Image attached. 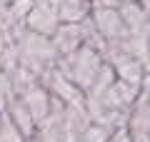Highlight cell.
I'll list each match as a JSON object with an SVG mask.
<instances>
[{
	"instance_id": "obj_5",
	"label": "cell",
	"mask_w": 150,
	"mask_h": 142,
	"mask_svg": "<svg viewBox=\"0 0 150 142\" xmlns=\"http://www.w3.org/2000/svg\"><path fill=\"white\" fill-rule=\"evenodd\" d=\"M103 58H105V63L112 65V70H115V75H118L120 80L140 87V82H143V77H145L148 70H145V65L140 63L135 55L125 53L123 47H105V50H103Z\"/></svg>"
},
{
	"instance_id": "obj_1",
	"label": "cell",
	"mask_w": 150,
	"mask_h": 142,
	"mask_svg": "<svg viewBox=\"0 0 150 142\" xmlns=\"http://www.w3.org/2000/svg\"><path fill=\"white\" fill-rule=\"evenodd\" d=\"M58 60L60 55L50 37L38 35L28 27L18 35V63L25 70H30L35 77H43L48 70H53L58 65Z\"/></svg>"
},
{
	"instance_id": "obj_19",
	"label": "cell",
	"mask_w": 150,
	"mask_h": 142,
	"mask_svg": "<svg viewBox=\"0 0 150 142\" xmlns=\"http://www.w3.org/2000/svg\"><path fill=\"white\" fill-rule=\"evenodd\" d=\"M0 5H3V3H0Z\"/></svg>"
},
{
	"instance_id": "obj_4",
	"label": "cell",
	"mask_w": 150,
	"mask_h": 142,
	"mask_svg": "<svg viewBox=\"0 0 150 142\" xmlns=\"http://www.w3.org/2000/svg\"><path fill=\"white\" fill-rule=\"evenodd\" d=\"M40 85H45V90L53 95L55 100H60L65 107L88 110V107H85V92H83V90L78 87L73 80L65 77V75L58 70V65H55L53 70H48V72L40 77Z\"/></svg>"
},
{
	"instance_id": "obj_10",
	"label": "cell",
	"mask_w": 150,
	"mask_h": 142,
	"mask_svg": "<svg viewBox=\"0 0 150 142\" xmlns=\"http://www.w3.org/2000/svg\"><path fill=\"white\" fill-rule=\"evenodd\" d=\"M5 112H8V117H10V120L15 122V127H18V130H20L23 135L28 137V140H33V137L38 135V122L33 120V115L28 112L25 102H23L20 97H13Z\"/></svg>"
},
{
	"instance_id": "obj_18",
	"label": "cell",
	"mask_w": 150,
	"mask_h": 142,
	"mask_svg": "<svg viewBox=\"0 0 150 142\" xmlns=\"http://www.w3.org/2000/svg\"><path fill=\"white\" fill-rule=\"evenodd\" d=\"M0 120H3V112H0Z\"/></svg>"
},
{
	"instance_id": "obj_7",
	"label": "cell",
	"mask_w": 150,
	"mask_h": 142,
	"mask_svg": "<svg viewBox=\"0 0 150 142\" xmlns=\"http://www.w3.org/2000/svg\"><path fill=\"white\" fill-rule=\"evenodd\" d=\"M53 45L58 50L60 58L65 55L75 53V50H80L85 45V32H83V22H60V27L53 32Z\"/></svg>"
},
{
	"instance_id": "obj_12",
	"label": "cell",
	"mask_w": 150,
	"mask_h": 142,
	"mask_svg": "<svg viewBox=\"0 0 150 142\" xmlns=\"http://www.w3.org/2000/svg\"><path fill=\"white\" fill-rule=\"evenodd\" d=\"M112 127H108V125H100V122H88L85 125V130H83V135H80V142H108L112 137Z\"/></svg>"
},
{
	"instance_id": "obj_8",
	"label": "cell",
	"mask_w": 150,
	"mask_h": 142,
	"mask_svg": "<svg viewBox=\"0 0 150 142\" xmlns=\"http://www.w3.org/2000/svg\"><path fill=\"white\" fill-rule=\"evenodd\" d=\"M125 127H128L133 142H150V100L138 95L135 105L130 107L128 125Z\"/></svg>"
},
{
	"instance_id": "obj_11",
	"label": "cell",
	"mask_w": 150,
	"mask_h": 142,
	"mask_svg": "<svg viewBox=\"0 0 150 142\" xmlns=\"http://www.w3.org/2000/svg\"><path fill=\"white\" fill-rule=\"evenodd\" d=\"M93 0H60L58 15L60 22H83L93 15Z\"/></svg>"
},
{
	"instance_id": "obj_15",
	"label": "cell",
	"mask_w": 150,
	"mask_h": 142,
	"mask_svg": "<svg viewBox=\"0 0 150 142\" xmlns=\"http://www.w3.org/2000/svg\"><path fill=\"white\" fill-rule=\"evenodd\" d=\"M140 97H145V100H150V70L145 72L143 82H140Z\"/></svg>"
},
{
	"instance_id": "obj_2",
	"label": "cell",
	"mask_w": 150,
	"mask_h": 142,
	"mask_svg": "<svg viewBox=\"0 0 150 142\" xmlns=\"http://www.w3.org/2000/svg\"><path fill=\"white\" fill-rule=\"evenodd\" d=\"M103 65H105V58L93 45H83L80 50H75V53H70V55L58 60V70L68 80H73L83 92L95 82V77L100 75Z\"/></svg>"
},
{
	"instance_id": "obj_17",
	"label": "cell",
	"mask_w": 150,
	"mask_h": 142,
	"mask_svg": "<svg viewBox=\"0 0 150 142\" xmlns=\"http://www.w3.org/2000/svg\"><path fill=\"white\" fill-rule=\"evenodd\" d=\"M143 5H145V8H148V10H150V0H143Z\"/></svg>"
},
{
	"instance_id": "obj_13",
	"label": "cell",
	"mask_w": 150,
	"mask_h": 142,
	"mask_svg": "<svg viewBox=\"0 0 150 142\" xmlns=\"http://www.w3.org/2000/svg\"><path fill=\"white\" fill-rule=\"evenodd\" d=\"M0 142H30L8 117V112H3V120H0Z\"/></svg>"
},
{
	"instance_id": "obj_16",
	"label": "cell",
	"mask_w": 150,
	"mask_h": 142,
	"mask_svg": "<svg viewBox=\"0 0 150 142\" xmlns=\"http://www.w3.org/2000/svg\"><path fill=\"white\" fill-rule=\"evenodd\" d=\"M112 5H125V3H140V0H110Z\"/></svg>"
},
{
	"instance_id": "obj_6",
	"label": "cell",
	"mask_w": 150,
	"mask_h": 142,
	"mask_svg": "<svg viewBox=\"0 0 150 142\" xmlns=\"http://www.w3.org/2000/svg\"><path fill=\"white\" fill-rule=\"evenodd\" d=\"M28 30L38 32V35L53 37V32L60 27V15H58V5L53 0H35L33 3V10L28 15L25 22Z\"/></svg>"
},
{
	"instance_id": "obj_3",
	"label": "cell",
	"mask_w": 150,
	"mask_h": 142,
	"mask_svg": "<svg viewBox=\"0 0 150 142\" xmlns=\"http://www.w3.org/2000/svg\"><path fill=\"white\" fill-rule=\"evenodd\" d=\"M90 20H93V25H95L98 35H100V40H103V50H105V47H125L128 30H125V20H123V15H120L118 5L95 3Z\"/></svg>"
},
{
	"instance_id": "obj_9",
	"label": "cell",
	"mask_w": 150,
	"mask_h": 142,
	"mask_svg": "<svg viewBox=\"0 0 150 142\" xmlns=\"http://www.w3.org/2000/svg\"><path fill=\"white\" fill-rule=\"evenodd\" d=\"M20 100L25 102L28 112L33 115V120L38 122V127L43 125L45 120H48V115L53 112V95L45 90V85L38 82L35 87H30L25 95H20Z\"/></svg>"
},
{
	"instance_id": "obj_14",
	"label": "cell",
	"mask_w": 150,
	"mask_h": 142,
	"mask_svg": "<svg viewBox=\"0 0 150 142\" xmlns=\"http://www.w3.org/2000/svg\"><path fill=\"white\" fill-rule=\"evenodd\" d=\"M108 142H133V137H130L128 127H120V130H115V132H112V137H110Z\"/></svg>"
}]
</instances>
